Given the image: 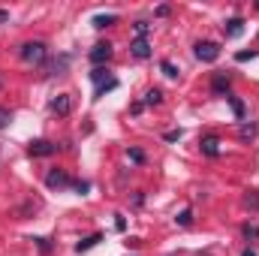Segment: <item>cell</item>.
<instances>
[{
    "label": "cell",
    "mask_w": 259,
    "mask_h": 256,
    "mask_svg": "<svg viewBox=\"0 0 259 256\" xmlns=\"http://www.w3.org/2000/svg\"><path fill=\"white\" fill-rule=\"evenodd\" d=\"M241 235H244L247 241H256V238H259V226H250V223H247V226L241 229Z\"/></svg>",
    "instance_id": "22"
},
{
    "label": "cell",
    "mask_w": 259,
    "mask_h": 256,
    "mask_svg": "<svg viewBox=\"0 0 259 256\" xmlns=\"http://www.w3.org/2000/svg\"><path fill=\"white\" fill-rule=\"evenodd\" d=\"M244 205H247V208H253V211H259V193L247 196V199H244Z\"/></svg>",
    "instance_id": "27"
},
{
    "label": "cell",
    "mask_w": 259,
    "mask_h": 256,
    "mask_svg": "<svg viewBox=\"0 0 259 256\" xmlns=\"http://www.w3.org/2000/svg\"><path fill=\"white\" fill-rule=\"evenodd\" d=\"M253 58H256V52H238V55H235V61H238V64H244V61H253Z\"/></svg>",
    "instance_id": "25"
},
{
    "label": "cell",
    "mask_w": 259,
    "mask_h": 256,
    "mask_svg": "<svg viewBox=\"0 0 259 256\" xmlns=\"http://www.w3.org/2000/svg\"><path fill=\"white\" fill-rule=\"evenodd\" d=\"M9 124H12V112L0 106V130H6V127H9Z\"/></svg>",
    "instance_id": "23"
},
{
    "label": "cell",
    "mask_w": 259,
    "mask_h": 256,
    "mask_svg": "<svg viewBox=\"0 0 259 256\" xmlns=\"http://www.w3.org/2000/svg\"><path fill=\"white\" fill-rule=\"evenodd\" d=\"M69 109H72L69 94H58V97L52 100V112H55V115H69Z\"/></svg>",
    "instance_id": "8"
},
{
    "label": "cell",
    "mask_w": 259,
    "mask_h": 256,
    "mask_svg": "<svg viewBox=\"0 0 259 256\" xmlns=\"http://www.w3.org/2000/svg\"><path fill=\"white\" fill-rule=\"evenodd\" d=\"M115 229H118V232H124V229H127V220H124V217H118V220H115Z\"/></svg>",
    "instance_id": "30"
},
{
    "label": "cell",
    "mask_w": 259,
    "mask_h": 256,
    "mask_svg": "<svg viewBox=\"0 0 259 256\" xmlns=\"http://www.w3.org/2000/svg\"><path fill=\"white\" fill-rule=\"evenodd\" d=\"M130 160H133V163H145V154H142L139 148H130Z\"/></svg>",
    "instance_id": "26"
},
{
    "label": "cell",
    "mask_w": 259,
    "mask_h": 256,
    "mask_svg": "<svg viewBox=\"0 0 259 256\" xmlns=\"http://www.w3.org/2000/svg\"><path fill=\"white\" fill-rule=\"evenodd\" d=\"M223 33H226V39L241 36V33H244V18H229V21L223 24Z\"/></svg>",
    "instance_id": "6"
},
{
    "label": "cell",
    "mask_w": 259,
    "mask_h": 256,
    "mask_svg": "<svg viewBox=\"0 0 259 256\" xmlns=\"http://www.w3.org/2000/svg\"><path fill=\"white\" fill-rule=\"evenodd\" d=\"M178 139H181V130H169L166 133V142H178Z\"/></svg>",
    "instance_id": "29"
},
{
    "label": "cell",
    "mask_w": 259,
    "mask_h": 256,
    "mask_svg": "<svg viewBox=\"0 0 259 256\" xmlns=\"http://www.w3.org/2000/svg\"><path fill=\"white\" fill-rule=\"evenodd\" d=\"M112 46L109 42H97L94 49H91V64H97V66H103V64H109V58H112Z\"/></svg>",
    "instance_id": "5"
},
{
    "label": "cell",
    "mask_w": 259,
    "mask_h": 256,
    "mask_svg": "<svg viewBox=\"0 0 259 256\" xmlns=\"http://www.w3.org/2000/svg\"><path fill=\"white\" fill-rule=\"evenodd\" d=\"M91 81H94V84L109 81V69H106V66H94V69H91Z\"/></svg>",
    "instance_id": "15"
},
{
    "label": "cell",
    "mask_w": 259,
    "mask_h": 256,
    "mask_svg": "<svg viewBox=\"0 0 259 256\" xmlns=\"http://www.w3.org/2000/svg\"><path fill=\"white\" fill-rule=\"evenodd\" d=\"M72 187H75L78 193H88V190H91V184H88V181H72Z\"/></svg>",
    "instance_id": "28"
},
{
    "label": "cell",
    "mask_w": 259,
    "mask_h": 256,
    "mask_svg": "<svg viewBox=\"0 0 259 256\" xmlns=\"http://www.w3.org/2000/svg\"><path fill=\"white\" fill-rule=\"evenodd\" d=\"M226 100H229V106H232L235 118H238V121H244V115H247V112H244V103H241V100H238L235 94H226Z\"/></svg>",
    "instance_id": "13"
},
{
    "label": "cell",
    "mask_w": 259,
    "mask_h": 256,
    "mask_svg": "<svg viewBox=\"0 0 259 256\" xmlns=\"http://www.w3.org/2000/svg\"><path fill=\"white\" fill-rule=\"evenodd\" d=\"M46 187L49 190H64V187H72V181H69V175H66L64 169H52L46 175Z\"/></svg>",
    "instance_id": "3"
},
{
    "label": "cell",
    "mask_w": 259,
    "mask_h": 256,
    "mask_svg": "<svg viewBox=\"0 0 259 256\" xmlns=\"http://www.w3.org/2000/svg\"><path fill=\"white\" fill-rule=\"evenodd\" d=\"M55 151H58V145L49 142V139H36V142L27 145V154H30V157H52Z\"/></svg>",
    "instance_id": "4"
},
{
    "label": "cell",
    "mask_w": 259,
    "mask_h": 256,
    "mask_svg": "<svg viewBox=\"0 0 259 256\" xmlns=\"http://www.w3.org/2000/svg\"><path fill=\"white\" fill-rule=\"evenodd\" d=\"M118 88V78H109V81H103V84H97V94H94V100H100V97H106L109 91H115Z\"/></svg>",
    "instance_id": "16"
},
{
    "label": "cell",
    "mask_w": 259,
    "mask_h": 256,
    "mask_svg": "<svg viewBox=\"0 0 259 256\" xmlns=\"http://www.w3.org/2000/svg\"><path fill=\"white\" fill-rule=\"evenodd\" d=\"M199 145H202V154L205 157H220V139L217 136H205Z\"/></svg>",
    "instance_id": "7"
},
{
    "label": "cell",
    "mask_w": 259,
    "mask_h": 256,
    "mask_svg": "<svg viewBox=\"0 0 259 256\" xmlns=\"http://www.w3.org/2000/svg\"><path fill=\"white\" fill-rule=\"evenodd\" d=\"M142 103H145V106H160V103H163V91H160V88H151Z\"/></svg>",
    "instance_id": "14"
},
{
    "label": "cell",
    "mask_w": 259,
    "mask_h": 256,
    "mask_svg": "<svg viewBox=\"0 0 259 256\" xmlns=\"http://www.w3.org/2000/svg\"><path fill=\"white\" fill-rule=\"evenodd\" d=\"M133 27H136V39H145V36H148V30H151V24H148V21H136Z\"/></svg>",
    "instance_id": "20"
},
{
    "label": "cell",
    "mask_w": 259,
    "mask_h": 256,
    "mask_svg": "<svg viewBox=\"0 0 259 256\" xmlns=\"http://www.w3.org/2000/svg\"><path fill=\"white\" fill-rule=\"evenodd\" d=\"M196 58L202 61V64H214L217 58H220V46L217 42H211V39H205V42H196Z\"/></svg>",
    "instance_id": "2"
},
{
    "label": "cell",
    "mask_w": 259,
    "mask_h": 256,
    "mask_svg": "<svg viewBox=\"0 0 259 256\" xmlns=\"http://www.w3.org/2000/svg\"><path fill=\"white\" fill-rule=\"evenodd\" d=\"M175 220H178V226H190V223H193V211H190V208H184Z\"/></svg>",
    "instance_id": "21"
},
{
    "label": "cell",
    "mask_w": 259,
    "mask_h": 256,
    "mask_svg": "<svg viewBox=\"0 0 259 256\" xmlns=\"http://www.w3.org/2000/svg\"><path fill=\"white\" fill-rule=\"evenodd\" d=\"M241 256H256V253H253V250H244V253H241Z\"/></svg>",
    "instance_id": "32"
},
{
    "label": "cell",
    "mask_w": 259,
    "mask_h": 256,
    "mask_svg": "<svg viewBox=\"0 0 259 256\" xmlns=\"http://www.w3.org/2000/svg\"><path fill=\"white\" fill-rule=\"evenodd\" d=\"M118 21V15H94V27L97 30H103V27H109V24H115Z\"/></svg>",
    "instance_id": "17"
},
{
    "label": "cell",
    "mask_w": 259,
    "mask_h": 256,
    "mask_svg": "<svg viewBox=\"0 0 259 256\" xmlns=\"http://www.w3.org/2000/svg\"><path fill=\"white\" fill-rule=\"evenodd\" d=\"M211 91L214 94H229V75L226 72H217L214 81H211Z\"/></svg>",
    "instance_id": "11"
},
{
    "label": "cell",
    "mask_w": 259,
    "mask_h": 256,
    "mask_svg": "<svg viewBox=\"0 0 259 256\" xmlns=\"http://www.w3.org/2000/svg\"><path fill=\"white\" fill-rule=\"evenodd\" d=\"M6 18H9V12H6V9H0V21H6Z\"/></svg>",
    "instance_id": "31"
},
{
    "label": "cell",
    "mask_w": 259,
    "mask_h": 256,
    "mask_svg": "<svg viewBox=\"0 0 259 256\" xmlns=\"http://www.w3.org/2000/svg\"><path fill=\"white\" fill-rule=\"evenodd\" d=\"M160 69H163V75H166V78H178V66L172 64V61H163Z\"/></svg>",
    "instance_id": "19"
},
{
    "label": "cell",
    "mask_w": 259,
    "mask_h": 256,
    "mask_svg": "<svg viewBox=\"0 0 259 256\" xmlns=\"http://www.w3.org/2000/svg\"><path fill=\"white\" fill-rule=\"evenodd\" d=\"M0 84H3V81H0Z\"/></svg>",
    "instance_id": "33"
},
{
    "label": "cell",
    "mask_w": 259,
    "mask_h": 256,
    "mask_svg": "<svg viewBox=\"0 0 259 256\" xmlns=\"http://www.w3.org/2000/svg\"><path fill=\"white\" fill-rule=\"evenodd\" d=\"M66 66H69V55H61L58 61H52V64L46 66V75H64Z\"/></svg>",
    "instance_id": "10"
},
{
    "label": "cell",
    "mask_w": 259,
    "mask_h": 256,
    "mask_svg": "<svg viewBox=\"0 0 259 256\" xmlns=\"http://www.w3.org/2000/svg\"><path fill=\"white\" fill-rule=\"evenodd\" d=\"M130 52H133V58L148 61V58H151V42H148V39H136V42L130 46Z\"/></svg>",
    "instance_id": "9"
},
{
    "label": "cell",
    "mask_w": 259,
    "mask_h": 256,
    "mask_svg": "<svg viewBox=\"0 0 259 256\" xmlns=\"http://www.w3.org/2000/svg\"><path fill=\"white\" fill-rule=\"evenodd\" d=\"M103 241V235L100 232H94V235H88V238H81L78 244H75V253H84V250H91V247H97Z\"/></svg>",
    "instance_id": "12"
},
{
    "label": "cell",
    "mask_w": 259,
    "mask_h": 256,
    "mask_svg": "<svg viewBox=\"0 0 259 256\" xmlns=\"http://www.w3.org/2000/svg\"><path fill=\"white\" fill-rule=\"evenodd\" d=\"M33 241H36V247H39L42 253H52V241H49V238H33Z\"/></svg>",
    "instance_id": "24"
},
{
    "label": "cell",
    "mask_w": 259,
    "mask_h": 256,
    "mask_svg": "<svg viewBox=\"0 0 259 256\" xmlns=\"http://www.w3.org/2000/svg\"><path fill=\"white\" fill-rule=\"evenodd\" d=\"M256 133H259V127H256V124H241V130H238L241 142H250V139H253Z\"/></svg>",
    "instance_id": "18"
},
{
    "label": "cell",
    "mask_w": 259,
    "mask_h": 256,
    "mask_svg": "<svg viewBox=\"0 0 259 256\" xmlns=\"http://www.w3.org/2000/svg\"><path fill=\"white\" fill-rule=\"evenodd\" d=\"M18 58H21L24 64H42V61L49 58V49H46L42 39H33V42H24V46L18 49Z\"/></svg>",
    "instance_id": "1"
}]
</instances>
